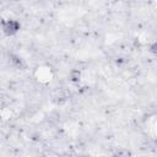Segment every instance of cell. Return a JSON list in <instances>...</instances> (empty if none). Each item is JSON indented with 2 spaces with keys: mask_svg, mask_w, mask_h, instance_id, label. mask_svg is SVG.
<instances>
[{
  "mask_svg": "<svg viewBox=\"0 0 157 157\" xmlns=\"http://www.w3.org/2000/svg\"><path fill=\"white\" fill-rule=\"evenodd\" d=\"M70 78L72 82H78L80 78H81V72L78 70H72L71 74H70Z\"/></svg>",
  "mask_w": 157,
  "mask_h": 157,
  "instance_id": "2",
  "label": "cell"
},
{
  "mask_svg": "<svg viewBox=\"0 0 157 157\" xmlns=\"http://www.w3.org/2000/svg\"><path fill=\"white\" fill-rule=\"evenodd\" d=\"M18 28H20V25H18V22L15 21V20H7V21H5V22L2 23V29H4V32H5L6 34H9V36L15 34V33L18 31Z\"/></svg>",
  "mask_w": 157,
  "mask_h": 157,
  "instance_id": "1",
  "label": "cell"
}]
</instances>
